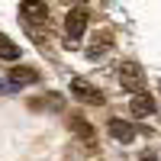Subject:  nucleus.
<instances>
[{"instance_id": "1", "label": "nucleus", "mask_w": 161, "mask_h": 161, "mask_svg": "<svg viewBox=\"0 0 161 161\" xmlns=\"http://www.w3.org/2000/svg\"><path fill=\"white\" fill-rule=\"evenodd\" d=\"M116 71H119V84H123V90H129L132 97L145 90V71H142L139 61H123Z\"/></svg>"}, {"instance_id": "2", "label": "nucleus", "mask_w": 161, "mask_h": 161, "mask_svg": "<svg viewBox=\"0 0 161 161\" xmlns=\"http://www.w3.org/2000/svg\"><path fill=\"white\" fill-rule=\"evenodd\" d=\"M71 97H77L80 103H90V106H100L103 103V93L93 87V84H87L84 77H74L71 80Z\"/></svg>"}, {"instance_id": "3", "label": "nucleus", "mask_w": 161, "mask_h": 161, "mask_svg": "<svg viewBox=\"0 0 161 161\" xmlns=\"http://www.w3.org/2000/svg\"><path fill=\"white\" fill-rule=\"evenodd\" d=\"M84 29H87V13L80 10V7H74L68 16H64V32H68V39L74 42V39L84 36Z\"/></svg>"}, {"instance_id": "4", "label": "nucleus", "mask_w": 161, "mask_h": 161, "mask_svg": "<svg viewBox=\"0 0 161 161\" xmlns=\"http://www.w3.org/2000/svg\"><path fill=\"white\" fill-rule=\"evenodd\" d=\"M155 110H158V103H155V97L148 90H142V93H136V97L129 100V113L132 116H152Z\"/></svg>"}, {"instance_id": "5", "label": "nucleus", "mask_w": 161, "mask_h": 161, "mask_svg": "<svg viewBox=\"0 0 161 161\" xmlns=\"http://www.w3.org/2000/svg\"><path fill=\"white\" fill-rule=\"evenodd\" d=\"M19 19H26V26L48 23V7L45 3H19Z\"/></svg>"}, {"instance_id": "6", "label": "nucleus", "mask_w": 161, "mask_h": 161, "mask_svg": "<svg viewBox=\"0 0 161 161\" xmlns=\"http://www.w3.org/2000/svg\"><path fill=\"white\" fill-rule=\"evenodd\" d=\"M64 123H68V129L74 132L80 142H93V126H90V123H87V119L80 116V113H71L68 119H64Z\"/></svg>"}, {"instance_id": "7", "label": "nucleus", "mask_w": 161, "mask_h": 161, "mask_svg": "<svg viewBox=\"0 0 161 161\" xmlns=\"http://www.w3.org/2000/svg\"><path fill=\"white\" fill-rule=\"evenodd\" d=\"M39 80V71L36 68H26V64H16L10 71V87H26V84H36Z\"/></svg>"}, {"instance_id": "8", "label": "nucleus", "mask_w": 161, "mask_h": 161, "mask_svg": "<svg viewBox=\"0 0 161 161\" xmlns=\"http://www.w3.org/2000/svg\"><path fill=\"white\" fill-rule=\"evenodd\" d=\"M110 136L116 142H132L136 139V126L126 123V119H110Z\"/></svg>"}, {"instance_id": "9", "label": "nucleus", "mask_w": 161, "mask_h": 161, "mask_svg": "<svg viewBox=\"0 0 161 161\" xmlns=\"http://www.w3.org/2000/svg\"><path fill=\"white\" fill-rule=\"evenodd\" d=\"M29 106H32V110H52V113H61V110H64V97H61V93H45V100H32Z\"/></svg>"}, {"instance_id": "10", "label": "nucleus", "mask_w": 161, "mask_h": 161, "mask_svg": "<svg viewBox=\"0 0 161 161\" xmlns=\"http://www.w3.org/2000/svg\"><path fill=\"white\" fill-rule=\"evenodd\" d=\"M110 42H113V32H110V29H103L100 36H93V48L87 52V55H90V58H97V55H103V52L110 48Z\"/></svg>"}, {"instance_id": "11", "label": "nucleus", "mask_w": 161, "mask_h": 161, "mask_svg": "<svg viewBox=\"0 0 161 161\" xmlns=\"http://www.w3.org/2000/svg\"><path fill=\"white\" fill-rule=\"evenodd\" d=\"M0 58H3V61H16L19 58V45H13L3 32H0Z\"/></svg>"}, {"instance_id": "12", "label": "nucleus", "mask_w": 161, "mask_h": 161, "mask_svg": "<svg viewBox=\"0 0 161 161\" xmlns=\"http://www.w3.org/2000/svg\"><path fill=\"white\" fill-rule=\"evenodd\" d=\"M93 152H97V145H93V142H80V145H71V148L64 152V158L74 161V158H84V155H93Z\"/></svg>"}, {"instance_id": "13", "label": "nucleus", "mask_w": 161, "mask_h": 161, "mask_svg": "<svg viewBox=\"0 0 161 161\" xmlns=\"http://www.w3.org/2000/svg\"><path fill=\"white\" fill-rule=\"evenodd\" d=\"M142 161H155V158H152V155H142Z\"/></svg>"}]
</instances>
